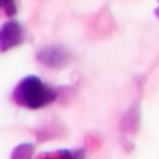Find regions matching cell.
I'll return each instance as SVG.
<instances>
[{"mask_svg":"<svg viewBox=\"0 0 159 159\" xmlns=\"http://www.w3.org/2000/svg\"><path fill=\"white\" fill-rule=\"evenodd\" d=\"M57 93L36 75H28L20 81L13 92V99L18 106L31 110L42 109L56 99Z\"/></svg>","mask_w":159,"mask_h":159,"instance_id":"6da1fadb","label":"cell"},{"mask_svg":"<svg viewBox=\"0 0 159 159\" xmlns=\"http://www.w3.org/2000/svg\"><path fill=\"white\" fill-rule=\"evenodd\" d=\"M24 41V28L18 21L6 22L0 28V52H7L11 48L18 46Z\"/></svg>","mask_w":159,"mask_h":159,"instance_id":"7a4b0ae2","label":"cell"},{"mask_svg":"<svg viewBox=\"0 0 159 159\" xmlns=\"http://www.w3.org/2000/svg\"><path fill=\"white\" fill-rule=\"evenodd\" d=\"M0 10H4V13L7 16L13 17L17 11L16 2L14 0H0Z\"/></svg>","mask_w":159,"mask_h":159,"instance_id":"3957f363","label":"cell"},{"mask_svg":"<svg viewBox=\"0 0 159 159\" xmlns=\"http://www.w3.org/2000/svg\"><path fill=\"white\" fill-rule=\"evenodd\" d=\"M157 14H158V17H159V7H158V10H157Z\"/></svg>","mask_w":159,"mask_h":159,"instance_id":"277c9868","label":"cell"}]
</instances>
